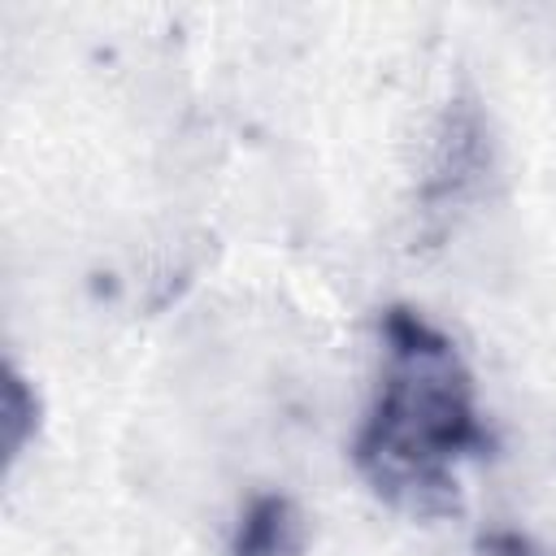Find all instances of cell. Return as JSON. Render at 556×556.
I'll return each instance as SVG.
<instances>
[{
    "label": "cell",
    "instance_id": "cell-1",
    "mask_svg": "<svg viewBox=\"0 0 556 556\" xmlns=\"http://www.w3.org/2000/svg\"><path fill=\"white\" fill-rule=\"evenodd\" d=\"M382 374L352 456L365 482L413 517L456 508V469L491 447L473 378L456 343L417 308L391 304L378 321Z\"/></svg>",
    "mask_w": 556,
    "mask_h": 556
},
{
    "label": "cell",
    "instance_id": "cell-2",
    "mask_svg": "<svg viewBox=\"0 0 556 556\" xmlns=\"http://www.w3.org/2000/svg\"><path fill=\"white\" fill-rule=\"evenodd\" d=\"M491 174V135H486V117L473 100H456L443 109L434 139H430V156H426V178H421V213L443 222L452 208H460L469 195L482 191Z\"/></svg>",
    "mask_w": 556,
    "mask_h": 556
},
{
    "label": "cell",
    "instance_id": "cell-3",
    "mask_svg": "<svg viewBox=\"0 0 556 556\" xmlns=\"http://www.w3.org/2000/svg\"><path fill=\"white\" fill-rule=\"evenodd\" d=\"M304 552V517L278 491H256L230 530V556H300Z\"/></svg>",
    "mask_w": 556,
    "mask_h": 556
},
{
    "label": "cell",
    "instance_id": "cell-4",
    "mask_svg": "<svg viewBox=\"0 0 556 556\" xmlns=\"http://www.w3.org/2000/svg\"><path fill=\"white\" fill-rule=\"evenodd\" d=\"M35 426H39L35 387L9 365L4 369V452H9V460H17L26 452V443L35 439Z\"/></svg>",
    "mask_w": 556,
    "mask_h": 556
}]
</instances>
